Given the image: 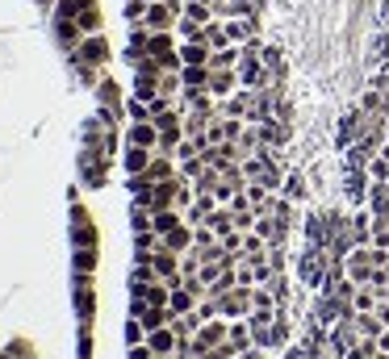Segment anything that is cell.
I'll list each match as a JSON object with an SVG mask.
<instances>
[{"label":"cell","mask_w":389,"mask_h":359,"mask_svg":"<svg viewBox=\"0 0 389 359\" xmlns=\"http://www.w3.org/2000/svg\"><path fill=\"white\" fill-rule=\"evenodd\" d=\"M184 59H188V63H205V50H201V46H188Z\"/></svg>","instance_id":"cell-2"},{"label":"cell","mask_w":389,"mask_h":359,"mask_svg":"<svg viewBox=\"0 0 389 359\" xmlns=\"http://www.w3.org/2000/svg\"><path fill=\"white\" fill-rule=\"evenodd\" d=\"M285 192H289V196H293V201H302V196H305V188H302V180L293 176V180H289V184H285Z\"/></svg>","instance_id":"cell-1"}]
</instances>
